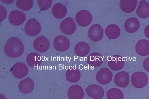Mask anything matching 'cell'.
Here are the masks:
<instances>
[{
	"instance_id": "6da1fadb",
	"label": "cell",
	"mask_w": 149,
	"mask_h": 99,
	"mask_svg": "<svg viewBox=\"0 0 149 99\" xmlns=\"http://www.w3.org/2000/svg\"><path fill=\"white\" fill-rule=\"evenodd\" d=\"M131 83L135 87L142 88L147 84L148 78L147 74L142 71H137L133 73L131 77Z\"/></svg>"
},
{
	"instance_id": "7a4b0ae2",
	"label": "cell",
	"mask_w": 149,
	"mask_h": 99,
	"mask_svg": "<svg viewBox=\"0 0 149 99\" xmlns=\"http://www.w3.org/2000/svg\"><path fill=\"white\" fill-rule=\"evenodd\" d=\"M86 91L89 97L94 99H101L104 96L103 89L98 85L89 86L86 89Z\"/></svg>"
},
{
	"instance_id": "3957f363",
	"label": "cell",
	"mask_w": 149,
	"mask_h": 99,
	"mask_svg": "<svg viewBox=\"0 0 149 99\" xmlns=\"http://www.w3.org/2000/svg\"><path fill=\"white\" fill-rule=\"evenodd\" d=\"M114 82L116 85L121 88L126 87L129 83V76L125 71H121L115 76Z\"/></svg>"
},
{
	"instance_id": "277c9868",
	"label": "cell",
	"mask_w": 149,
	"mask_h": 99,
	"mask_svg": "<svg viewBox=\"0 0 149 99\" xmlns=\"http://www.w3.org/2000/svg\"><path fill=\"white\" fill-rule=\"evenodd\" d=\"M135 50L139 55L144 56L149 54V41L145 39L139 40L136 44Z\"/></svg>"
},
{
	"instance_id": "5b68a950",
	"label": "cell",
	"mask_w": 149,
	"mask_h": 99,
	"mask_svg": "<svg viewBox=\"0 0 149 99\" xmlns=\"http://www.w3.org/2000/svg\"><path fill=\"white\" fill-rule=\"evenodd\" d=\"M34 86L33 80L30 78H26L20 82L18 84V88L22 93L28 94L32 91Z\"/></svg>"
},
{
	"instance_id": "8992f818",
	"label": "cell",
	"mask_w": 149,
	"mask_h": 99,
	"mask_svg": "<svg viewBox=\"0 0 149 99\" xmlns=\"http://www.w3.org/2000/svg\"><path fill=\"white\" fill-rule=\"evenodd\" d=\"M11 71L14 77L20 79L25 77L27 74L28 70L27 67L24 64L18 63L13 66Z\"/></svg>"
},
{
	"instance_id": "52a82bcc",
	"label": "cell",
	"mask_w": 149,
	"mask_h": 99,
	"mask_svg": "<svg viewBox=\"0 0 149 99\" xmlns=\"http://www.w3.org/2000/svg\"><path fill=\"white\" fill-rule=\"evenodd\" d=\"M140 26L139 21L135 17H130L125 21L124 27L125 30L129 33H133L137 31Z\"/></svg>"
},
{
	"instance_id": "ba28073f",
	"label": "cell",
	"mask_w": 149,
	"mask_h": 99,
	"mask_svg": "<svg viewBox=\"0 0 149 99\" xmlns=\"http://www.w3.org/2000/svg\"><path fill=\"white\" fill-rule=\"evenodd\" d=\"M68 96L69 99H82L84 96V92L80 86L74 85L69 88Z\"/></svg>"
},
{
	"instance_id": "9c48e42d",
	"label": "cell",
	"mask_w": 149,
	"mask_h": 99,
	"mask_svg": "<svg viewBox=\"0 0 149 99\" xmlns=\"http://www.w3.org/2000/svg\"><path fill=\"white\" fill-rule=\"evenodd\" d=\"M138 16L141 18L145 19L149 17V3L144 0L139 3L136 11Z\"/></svg>"
},
{
	"instance_id": "30bf717a",
	"label": "cell",
	"mask_w": 149,
	"mask_h": 99,
	"mask_svg": "<svg viewBox=\"0 0 149 99\" xmlns=\"http://www.w3.org/2000/svg\"><path fill=\"white\" fill-rule=\"evenodd\" d=\"M137 4L136 0H122L120 2V7L123 12L129 13L135 10Z\"/></svg>"
},
{
	"instance_id": "8fae6325",
	"label": "cell",
	"mask_w": 149,
	"mask_h": 99,
	"mask_svg": "<svg viewBox=\"0 0 149 99\" xmlns=\"http://www.w3.org/2000/svg\"><path fill=\"white\" fill-rule=\"evenodd\" d=\"M107 96L108 99H123L124 98V94L120 89L113 88L107 91Z\"/></svg>"
},
{
	"instance_id": "7c38bea8",
	"label": "cell",
	"mask_w": 149,
	"mask_h": 99,
	"mask_svg": "<svg viewBox=\"0 0 149 99\" xmlns=\"http://www.w3.org/2000/svg\"><path fill=\"white\" fill-rule=\"evenodd\" d=\"M27 58L26 61L29 65L31 67H36L40 63V57L35 53H32Z\"/></svg>"
},
{
	"instance_id": "4fadbf2b",
	"label": "cell",
	"mask_w": 149,
	"mask_h": 99,
	"mask_svg": "<svg viewBox=\"0 0 149 99\" xmlns=\"http://www.w3.org/2000/svg\"><path fill=\"white\" fill-rule=\"evenodd\" d=\"M113 66V69L114 71H118L122 69L125 64L124 61L121 57L116 56L114 57Z\"/></svg>"
},
{
	"instance_id": "5bb4252c",
	"label": "cell",
	"mask_w": 149,
	"mask_h": 99,
	"mask_svg": "<svg viewBox=\"0 0 149 99\" xmlns=\"http://www.w3.org/2000/svg\"><path fill=\"white\" fill-rule=\"evenodd\" d=\"M143 65L144 69L147 71L149 72V57L145 59Z\"/></svg>"
},
{
	"instance_id": "9a60e30c",
	"label": "cell",
	"mask_w": 149,
	"mask_h": 99,
	"mask_svg": "<svg viewBox=\"0 0 149 99\" xmlns=\"http://www.w3.org/2000/svg\"><path fill=\"white\" fill-rule=\"evenodd\" d=\"M144 34L145 36L149 39V24L147 25L145 28Z\"/></svg>"
},
{
	"instance_id": "2e32d148",
	"label": "cell",
	"mask_w": 149,
	"mask_h": 99,
	"mask_svg": "<svg viewBox=\"0 0 149 99\" xmlns=\"http://www.w3.org/2000/svg\"><path fill=\"white\" fill-rule=\"evenodd\" d=\"M0 99H6L5 96H4L2 94H0Z\"/></svg>"
}]
</instances>
